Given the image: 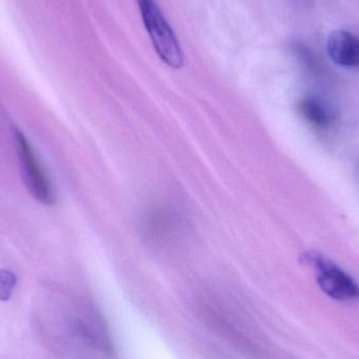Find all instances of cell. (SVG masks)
<instances>
[{"label":"cell","mask_w":359,"mask_h":359,"mask_svg":"<svg viewBox=\"0 0 359 359\" xmlns=\"http://www.w3.org/2000/svg\"><path fill=\"white\" fill-rule=\"evenodd\" d=\"M15 142L20 161L23 181L29 194L44 205H53L56 202V194L50 180L38 160L33 147L20 130L15 128Z\"/></svg>","instance_id":"cell-2"},{"label":"cell","mask_w":359,"mask_h":359,"mask_svg":"<svg viewBox=\"0 0 359 359\" xmlns=\"http://www.w3.org/2000/svg\"><path fill=\"white\" fill-rule=\"evenodd\" d=\"M145 231L158 243L170 242L181 228L179 217L172 211L162 208L151 209L144 219Z\"/></svg>","instance_id":"cell-5"},{"label":"cell","mask_w":359,"mask_h":359,"mask_svg":"<svg viewBox=\"0 0 359 359\" xmlns=\"http://www.w3.org/2000/svg\"><path fill=\"white\" fill-rule=\"evenodd\" d=\"M141 18L159 58L172 69H181L184 54L172 25L156 0H137Z\"/></svg>","instance_id":"cell-1"},{"label":"cell","mask_w":359,"mask_h":359,"mask_svg":"<svg viewBox=\"0 0 359 359\" xmlns=\"http://www.w3.org/2000/svg\"><path fill=\"white\" fill-rule=\"evenodd\" d=\"M16 284V278L8 270L0 269V299L6 301Z\"/></svg>","instance_id":"cell-7"},{"label":"cell","mask_w":359,"mask_h":359,"mask_svg":"<svg viewBox=\"0 0 359 359\" xmlns=\"http://www.w3.org/2000/svg\"><path fill=\"white\" fill-rule=\"evenodd\" d=\"M299 113L308 123L322 130L329 128L332 122V116L328 109L316 99H303L299 103Z\"/></svg>","instance_id":"cell-6"},{"label":"cell","mask_w":359,"mask_h":359,"mask_svg":"<svg viewBox=\"0 0 359 359\" xmlns=\"http://www.w3.org/2000/svg\"><path fill=\"white\" fill-rule=\"evenodd\" d=\"M307 259L313 265L316 282L325 294L339 302L359 299L358 285L339 266L318 253H310Z\"/></svg>","instance_id":"cell-3"},{"label":"cell","mask_w":359,"mask_h":359,"mask_svg":"<svg viewBox=\"0 0 359 359\" xmlns=\"http://www.w3.org/2000/svg\"><path fill=\"white\" fill-rule=\"evenodd\" d=\"M327 52L335 65L354 69L359 67V37L345 29H337L329 35Z\"/></svg>","instance_id":"cell-4"}]
</instances>
